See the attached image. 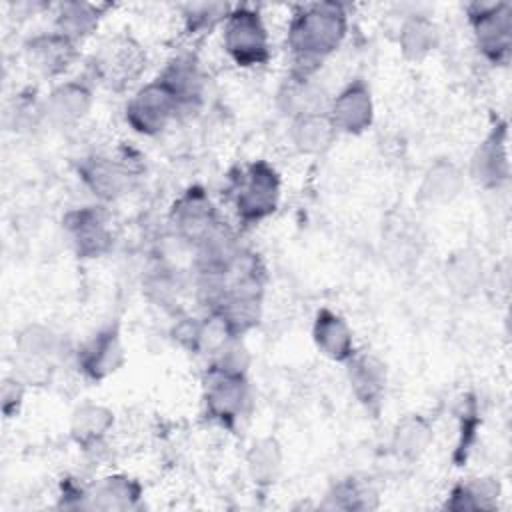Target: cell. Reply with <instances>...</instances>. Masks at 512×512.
<instances>
[{"label":"cell","instance_id":"cell-5","mask_svg":"<svg viewBox=\"0 0 512 512\" xmlns=\"http://www.w3.org/2000/svg\"><path fill=\"white\" fill-rule=\"evenodd\" d=\"M178 110L180 106L170 90L160 80H154L132 96L126 106V120L136 132L152 136L162 132Z\"/></svg>","mask_w":512,"mask_h":512},{"label":"cell","instance_id":"cell-19","mask_svg":"<svg viewBox=\"0 0 512 512\" xmlns=\"http://www.w3.org/2000/svg\"><path fill=\"white\" fill-rule=\"evenodd\" d=\"M336 136V128L328 112H310L294 116L290 126V138L300 152L318 154L330 148Z\"/></svg>","mask_w":512,"mask_h":512},{"label":"cell","instance_id":"cell-14","mask_svg":"<svg viewBox=\"0 0 512 512\" xmlns=\"http://www.w3.org/2000/svg\"><path fill=\"white\" fill-rule=\"evenodd\" d=\"M24 50L28 62L46 76L64 72L76 58V44L58 32L30 38Z\"/></svg>","mask_w":512,"mask_h":512},{"label":"cell","instance_id":"cell-18","mask_svg":"<svg viewBox=\"0 0 512 512\" xmlns=\"http://www.w3.org/2000/svg\"><path fill=\"white\" fill-rule=\"evenodd\" d=\"M158 80L170 90L180 108L196 102L202 94V74L198 62L188 54L170 60Z\"/></svg>","mask_w":512,"mask_h":512},{"label":"cell","instance_id":"cell-9","mask_svg":"<svg viewBox=\"0 0 512 512\" xmlns=\"http://www.w3.org/2000/svg\"><path fill=\"white\" fill-rule=\"evenodd\" d=\"M470 174L484 188H498L508 180V130L504 122H498L476 148L470 162Z\"/></svg>","mask_w":512,"mask_h":512},{"label":"cell","instance_id":"cell-28","mask_svg":"<svg viewBox=\"0 0 512 512\" xmlns=\"http://www.w3.org/2000/svg\"><path fill=\"white\" fill-rule=\"evenodd\" d=\"M282 100H284V108L292 116L324 112V92L322 88L310 84L308 78L306 80L294 78L292 84H288L286 90L282 92Z\"/></svg>","mask_w":512,"mask_h":512},{"label":"cell","instance_id":"cell-10","mask_svg":"<svg viewBox=\"0 0 512 512\" xmlns=\"http://www.w3.org/2000/svg\"><path fill=\"white\" fill-rule=\"evenodd\" d=\"M328 116L336 128V132L344 134H360L364 132L374 118V106L370 88L364 80H354L330 102Z\"/></svg>","mask_w":512,"mask_h":512},{"label":"cell","instance_id":"cell-7","mask_svg":"<svg viewBox=\"0 0 512 512\" xmlns=\"http://www.w3.org/2000/svg\"><path fill=\"white\" fill-rule=\"evenodd\" d=\"M172 222L176 234L194 244H202L208 240L218 228V216L210 202V198L200 188H190L172 208Z\"/></svg>","mask_w":512,"mask_h":512},{"label":"cell","instance_id":"cell-12","mask_svg":"<svg viewBox=\"0 0 512 512\" xmlns=\"http://www.w3.org/2000/svg\"><path fill=\"white\" fill-rule=\"evenodd\" d=\"M78 172L90 192L102 200H114L122 196L132 182V170L124 162L110 156L86 158Z\"/></svg>","mask_w":512,"mask_h":512},{"label":"cell","instance_id":"cell-16","mask_svg":"<svg viewBox=\"0 0 512 512\" xmlns=\"http://www.w3.org/2000/svg\"><path fill=\"white\" fill-rule=\"evenodd\" d=\"M312 338L318 350L336 362H348L354 354L352 332L342 316L322 308L318 310L312 326Z\"/></svg>","mask_w":512,"mask_h":512},{"label":"cell","instance_id":"cell-4","mask_svg":"<svg viewBox=\"0 0 512 512\" xmlns=\"http://www.w3.org/2000/svg\"><path fill=\"white\" fill-rule=\"evenodd\" d=\"M280 198V178L266 162L250 164L234 184V206L244 222H258L270 216Z\"/></svg>","mask_w":512,"mask_h":512},{"label":"cell","instance_id":"cell-6","mask_svg":"<svg viewBox=\"0 0 512 512\" xmlns=\"http://www.w3.org/2000/svg\"><path fill=\"white\" fill-rule=\"evenodd\" d=\"M64 232L80 258H100L112 246V234L104 214L94 208H78L64 216Z\"/></svg>","mask_w":512,"mask_h":512},{"label":"cell","instance_id":"cell-31","mask_svg":"<svg viewBox=\"0 0 512 512\" xmlns=\"http://www.w3.org/2000/svg\"><path fill=\"white\" fill-rule=\"evenodd\" d=\"M232 8L228 4H192L186 10V20L190 30H206L212 28L218 20L228 18Z\"/></svg>","mask_w":512,"mask_h":512},{"label":"cell","instance_id":"cell-30","mask_svg":"<svg viewBox=\"0 0 512 512\" xmlns=\"http://www.w3.org/2000/svg\"><path fill=\"white\" fill-rule=\"evenodd\" d=\"M496 496H498V484L484 478V480H476L474 484L458 486L452 492L448 508H454V510L490 508V506H494Z\"/></svg>","mask_w":512,"mask_h":512},{"label":"cell","instance_id":"cell-13","mask_svg":"<svg viewBox=\"0 0 512 512\" xmlns=\"http://www.w3.org/2000/svg\"><path fill=\"white\" fill-rule=\"evenodd\" d=\"M348 380L358 402L372 414L380 412L386 394V368L372 354H352L348 360Z\"/></svg>","mask_w":512,"mask_h":512},{"label":"cell","instance_id":"cell-21","mask_svg":"<svg viewBox=\"0 0 512 512\" xmlns=\"http://www.w3.org/2000/svg\"><path fill=\"white\" fill-rule=\"evenodd\" d=\"M398 44H400V50L406 58L420 60L436 48L438 28L428 16L414 14L402 24Z\"/></svg>","mask_w":512,"mask_h":512},{"label":"cell","instance_id":"cell-25","mask_svg":"<svg viewBox=\"0 0 512 512\" xmlns=\"http://www.w3.org/2000/svg\"><path fill=\"white\" fill-rule=\"evenodd\" d=\"M100 12L98 6L86 2H66L60 6L56 18V32L72 40L74 44L88 34H92L98 26Z\"/></svg>","mask_w":512,"mask_h":512},{"label":"cell","instance_id":"cell-1","mask_svg":"<svg viewBox=\"0 0 512 512\" xmlns=\"http://www.w3.org/2000/svg\"><path fill=\"white\" fill-rule=\"evenodd\" d=\"M346 24V12L336 2H314L296 12L288 28L294 78H310L322 60L342 44Z\"/></svg>","mask_w":512,"mask_h":512},{"label":"cell","instance_id":"cell-27","mask_svg":"<svg viewBox=\"0 0 512 512\" xmlns=\"http://www.w3.org/2000/svg\"><path fill=\"white\" fill-rule=\"evenodd\" d=\"M282 466V450L276 440L260 438L246 454L248 474L256 484H270L276 480Z\"/></svg>","mask_w":512,"mask_h":512},{"label":"cell","instance_id":"cell-17","mask_svg":"<svg viewBox=\"0 0 512 512\" xmlns=\"http://www.w3.org/2000/svg\"><path fill=\"white\" fill-rule=\"evenodd\" d=\"M144 62H146V56L142 54L140 46L130 38H122L112 42L104 50L100 58V70L104 80H108L114 86L116 84L120 86L134 80L144 68Z\"/></svg>","mask_w":512,"mask_h":512},{"label":"cell","instance_id":"cell-8","mask_svg":"<svg viewBox=\"0 0 512 512\" xmlns=\"http://www.w3.org/2000/svg\"><path fill=\"white\" fill-rule=\"evenodd\" d=\"M248 400V386L244 374L210 368L204 402L208 414L220 424H232L244 410Z\"/></svg>","mask_w":512,"mask_h":512},{"label":"cell","instance_id":"cell-26","mask_svg":"<svg viewBox=\"0 0 512 512\" xmlns=\"http://www.w3.org/2000/svg\"><path fill=\"white\" fill-rule=\"evenodd\" d=\"M140 496V488L134 480L126 478V476H108L102 478L90 498H92V506L100 508V510H126L132 508L134 502Z\"/></svg>","mask_w":512,"mask_h":512},{"label":"cell","instance_id":"cell-15","mask_svg":"<svg viewBox=\"0 0 512 512\" xmlns=\"http://www.w3.org/2000/svg\"><path fill=\"white\" fill-rule=\"evenodd\" d=\"M92 104V92L82 82H64L56 86L46 102H44V114L48 122L56 126H72L80 122Z\"/></svg>","mask_w":512,"mask_h":512},{"label":"cell","instance_id":"cell-23","mask_svg":"<svg viewBox=\"0 0 512 512\" xmlns=\"http://www.w3.org/2000/svg\"><path fill=\"white\" fill-rule=\"evenodd\" d=\"M432 442V428L420 416H406L392 434V448L404 460H418Z\"/></svg>","mask_w":512,"mask_h":512},{"label":"cell","instance_id":"cell-32","mask_svg":"<svg viewBox=\"0 0 512 512\" xmlns=\"http://www.w3.org/2000/svg\"><path fill=\"white\" fill-rule=\"evenodd\" d=\"M336 496H338V506L340 508H368V496L366 490H362L358 484L354 482H342L336 488Z\"/></svg>","mask_w":512,"mask_h":512},{"label":"cell","instance_id":"cell-11","mask_svg":"<svg viewBox=\"0 0 512 512\" xmlns=\"http://www.w3.org/2000/svg\"><path fill=\"white\" fill-rule=\"evenodd\" d=\"M124 362V348L116 326L98 330L78 350V366L92 380L114 374Z\"/></svg>","mask_w":512,"mask_h":512},{"label":"cell","instance_id":"cell-3","mask_svg":"<svg viewBox=\"0 0 512 512\" xmlns=\"http://www.w3.org/2000/svg\"><path fill=\"white\" fill-rule=\"evenodd\" d=\"M468 20L480 52L494 64H506L512 48V6L508 2H474Z\"/></svg>","mask_w":512,"mask_h":512},{"label":"cell","instance_id":"cell-2","mask_svg":"<svg viewBox=\"0 0 512 512\" xmlns=\"http://www.w3.org/2000/svg\"><path fill=\"white\" fill-rule=\"evenodd\" d=\"M224 48L238 66H260L270 58L266 26L250 6H236L224 22Z\"/></svg>","mask_w":512,"mask_h":512},{"label":"cell","instance_id":"cell-24","mask_svg":"<svg viewBox=\"0 0 512 512\" xmlns=\"http://www.w3.org/2000/svg\"><path fill=\"white\" fill-rule=\"evenodd\" d=\"M446 282L452 292L470 296L482 284V260L472 250H460L446 262Z\"/></svg>","mask_w":512,"mask_h":512},{"label":"cell","instance_id":"cell-29","mask_svg":"<svg viewBox=\"0 0 512 512\" xmlns=\"http://www.w3.org/2000/svg\"><path fill=\"white\" fill-rule=\"evenodd\" d=\"M60 348V340L58 336L40 324H32L26 326L20 334H18V350L26 360H48L50 356H54Z\"/></svg>","mask_w":512,"mask_h":512},{"label":"cell","instance_id":"cell-22","mask_svg":"<svg viewBox=\"0 0 512 512\" xmlns=\"http://www.w3.org/2000/svg\"><path fill=\"white\" fill-rule=\"evenodd\" d=\"M114 424V414L100 404H84L72 416V438L80 446L98 444Z\"/></svg>","mask_w":512,"mask_h":512},{"label":"cell","instance_id":"cell-20","mask_svg":"<svg viewBox=\"0 0 512 512\" xmlns=\"http://www.w3.org/2000/svg\"><path fill=\"white\" fill-rule=\"evenodd\" d=\"M462 188V174L450 160H436L424 174L420 184V198L430 204H446L458 196Z\"/></svg>","mask_w":512,"mask_h":512}]
</instances>
